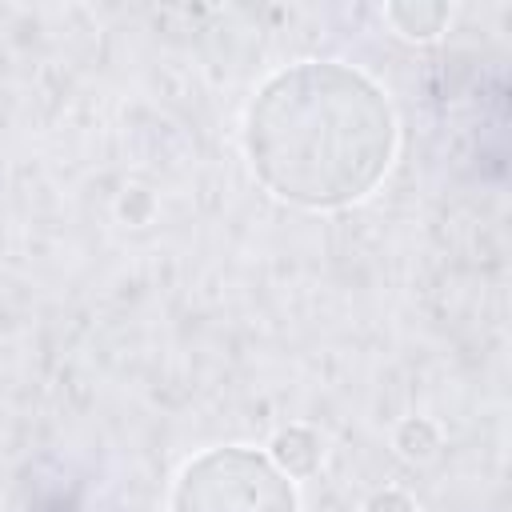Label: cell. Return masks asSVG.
I'll return each instance as SVG.
<instances>
[{
    "instance_id": "6da1fadb",
    "label": "cell",
    "mask_w": 512,
    "mask_h": 512,
    "mask_svg": "<svg viewBox=\"0 0 512 512\" xmlns=\"http://www.w3.org/2000/svg\"><path fill=\"white\" fill-rule=\"evenodd\" d=\"M244 152L272 196L320 212L348 208L384 180L396 156V112L360 68L300 60L256 88Z\"/></svg>"
},
{
    "instance_id": "7a4b0ae2",
    "label": "cell",
    "mask_w": 512,
    "mask_h": 512,
    "mask_svg": "<svg viewBox=\"0 0 512 512\" xmlns=\"http://www.w3.org/2000/svg\"><path fill=\"white\" fill-rule=\"evenodd\" d=\"M168 512H300V492L268 452L228 444L180 468Z\"/></svg>"
},
{
    "instance_id": "3957f363",
    "label": "cell",
    "mask_w": 512,
    "mask_h": 512,
    "mask_svg": "<svg viewBox=\"0 0 512 512\" xmlns=\"http://www.w3.org/2000/svg\"><path fill=\"white\" fill-rule=\"evenodd\" d=\"M268 456H272V464H276L284 476L304 480V476H312V472L320 468V460H324V444H320V436H316L308 424H288V428L276 432Z\"/></svg>"
},
{
    "instance_id": "277c9868",
    "label": "cell",
    "mask_w": 512,
    "mask_h": 512,
    "mask_svg": "<svg viewBox=\"0 0 512 512\" xmlns=\"http://www.w3.org/2000/svg\"><path fill=\"white\" fill-rule=\"evenodd\" d=\"M384 16H388V24H392L400 36H408V40H432V36L444 32V24H448L452 12H448L444 4L416 0V4H388Z\"/></svg>"
},
{
    "instance_id": "5b68a950",
    "label": "cell",
    "mask_w": 512,
    "mask_h": 512,
    "mask_svg": "<svg viewBox=\"0 0 512 512\" xmlns=\"http://www.w3.org/2000/svg\"><path fill=\"white\" fill-rule=\"evenodd\" d=\"M396 448H400V456H408V460H428V456L440 448V432H436L432 420L408 416V420L396 428Z\"/></svg>"
},
{
    "instance_id": "8992f818",
    "label": "cell",
    "mask_w": 512,
    "mask_h": 512,
    "mask_svg": "<svg viewBox=\"0 0 512 512\" xmlns=\"http://www.w3.org/2000/svg\"><path fill=\"white\" fill-rule=\"evenodd\" d=\"M364 512H416V504H412V496H404L400 488H384V492H376V496L364 504Z\"/></svg>"
}]
</instances>
